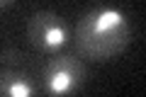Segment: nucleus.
Segmentation results:
<instances>
[{"label": "nucleus", "instance_id": "obj_1", "mask_svg": "<svg viewBox=\"0 0 146 97\" xmlns=\"http://www.w3.org/2000/svg\"><path fill=\"white\" fill-rule=\"evenodd\" d=\"M131 41V27L115 7H100L83 15L76 27V46L90 61H107L124 51Z\"/></svg>", "mask_w": 146, "mask_h": 97}, {"label": "nucleus", "instance_id": "obj_2", "mask_svg": "<svg viewBox=\"0 0 146 97\" xmlns=\"http://www.w3.org/2000/svg\"><path fill=\"white\" fill-rule=\"evenodd\" d=\"M85 80V66L73 56H56L44 66L42 71V82L49 95L63 97L78 90Z\"/></svg>", "mask_w": 146, "mask_h": 97}, {"label": "nucleus", "instance_id": "obj_3", "mask_svg": "<svg viewBox=\"0 0 146 97\" xmlns=\"http://www.w3.org/2000/svg\"><path fill=\"white\" fill-rule=\"evenodd\" d=\"M27 36L42 51H56L66 41V27L54 10H36L27 20Z\"/></svg>", "mask_w": 146, "mask_h": 97}, {"label": "nucleus", "instance_id": "obj_4", "mask_svg": "<svg viewBox=\"0 0 146 97\" xmlns=\"http://www.w3.org/2000/svg\"><path fill=\"white\" fill-rule=\"evenodd\" d=\"M7 58H3V71H0V97H34V85L29 75L22 68V61L15 51H7Z\"/></svg>", "mask_w": 146, "mask_h": 97}, {"label": "nucleus", "instance_id": "obj_5", "mask_svg": "<svg viewBox=\"0 0 146 97\" xmlns=\"http://www.w3.org/2000/svg\"><path fill=\"white\" fill-rule=\"evenodd\" d=\"M0 7H10V3L7 0H0Z\"/></svg>", "mask_w": 146, "mask_h": 97}]
</instances>
